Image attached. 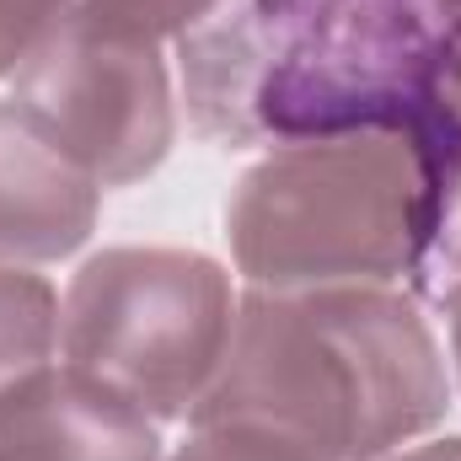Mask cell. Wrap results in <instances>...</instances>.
<instances>
[{
  "mask_svg": "<svg viewBox=\"0 0 461 461\" xmlns=\"http://www.w3.org/2000/svg\"><path fill=\"white\" fill-rule=\"evenodd\" d=\"M76 11L113 38L161 49V43L188 38L204 16H215L221 0H76Z\"/></svg>",
  "mask_w": 461,
  "mask_h": 461,
  "instance_id": "10",
  "label": "cell"
},
{
  "mask_svg": "<svg viewBox=\"0 0 461 461\" xmlns=\"http://www.w3.org/2000/svg\"><path fill=\"white\" fill-rule=\"evenodd\" d=\"M408 140L424 161L461 156V11H451L435 32L429 70H424V103H419Z\"/></svg>",
  "mask_w": 461,
  "mask_h": 461,
  "instance_id": "9",
  "label": "cell"
},
{
  "mask_svg": "<svg viewBox=\"0 0 461 461\" xmlns=\"http://www.w3.org/2000/svg\"><path fill=\"white\" fill-rule=\"evenodd\" d=\"M226 241L252 290L392 285L413 295L429 247L424 161L392 129L274 145L230 188Z\"/></svg>",
  "mask_w": 461,
  "mask_h": 461,
  "instance_id": "3",
  "label": "cell"
},
{
  "mask_svg": "<svg viewBox=\"0 0 461 461\" xmlns=\"http://www.w3.org/2000/svg\"><path fill=\"white\" fill-rule=\"evenodd\" d=\"M440 22V0H221L177 38L188 129L221 150L408 134Z\"/></svg>",
  "mask_w": 461,
  "mask_h": 461,
  "instance_id": "2",
  "label": "cell"
},
{
  "mask_svg": "<svg viewBox=\"0 0 461 461\" xmlns=\"http://www.w3.org/2000/svg\"><path fill=\"white\" fill-rule=\"evenodd\" d=\"M11 97L103 188L150 177L177 140V103L161 49L129 43L70 11L11 76Z\"/></svg>",
  "mask_w": 461,
  "mask_h": 461,
  "instance_id": "5",
  "label": "cell"
},
{
  "mask_svg": "<svg viewBox=\"0 0 461 461\" xmlns=\"http://www.w3.org/2000/svg\"><path fill=\"white\" fill-rule=\"evenodd\" d=\"M97 215L103 183L16 97H0V263H59L92 241Z\"/></svg>",
  "mask_w": 461,
  "mask_h": 461,
  "instance_id": "7",
  "label": "cell"
},
{
  "mask_svg": "<svg viewBox=\"0 0 461 461\" xmlns=\"http://www.w3.org/2000/svg\"><path fill=\"white\" fill-rule=\"evenodd\" d=\"M230 274L188 247H103L59 295V359L156 424L188 419L230 344Z\"/></svg>",
  "mask_w": 461,
  "mask_h": 461,
  "instance_id": "4",
  "label": "cell"
},
{
  "mask_svg": "<svg viewBox=\"0 0 461 461\" xmlns=\"http://www.w3.org/2000/svg\"><path fill=\"white\" fill-rule=\"evenodd\" d=\"M59 359V295L43 274L0 263V392Z\"/></svg>",
  "mask_w": 461,
  "mask_h": 461,
  "instance_id": "8",
  "label": "cell"
},
{
  "mask_svg": "<svg viewBox=\"0 0 461 461\" xmlns=\"http://www.w3.org/2000/svg\"><path fill=\"white\" fill-rule=\"evenodd\" d=\"M0 461H167V451L145 408L49 359L0 392Z\"/></svg>",
  "mask_w": 461,
  "mask_h": 461,
  "instance_id": "6",
  "label": "cell"
},
{
  "mask_svg": "<svg viewBox=\"0 0 461 461\" xmlns=\"http://www.w3.org/2000/svg\"><path fill=\"white\" fill-rule=\"evenodd\" d=\"M76 11V0H0V81L22 70V59Z\"/></svg>",
  "mask_w": 461,
  "mask_h": 461,
  "instance_id": "11",
  "label": "cell"
},
{
  "mask_svg": "<svg viewBox=\"0 0 461 461\" xmlns=\"http://www.w3.org/2000/svg\"><path fill=\"white\" fill-rule=\"evenodd\" d=\"M440 5H446V16H451V11H461V0H440Z\"/></svg>",
  "mask_w": 461,
  "mask_h": 461,
  "instance_id": "13",
  "label": "cell"
},
{
  "mask_svg": "<svg viewBox=\"0 0 461 461\" xmlns=\"http://www.w3.org/2000/svg\"><path fill=\"white\" fill-rule=\"evenodd\" d=\"M451 408V370L419 301L392 285L252 290L188 424L258 435L295 461H381Z\"/></svg>",
  "mask_w": 461,
  "mask_h": 461,
  "instance_id": "1",
  "label": "cell"
},
{
  "mask_svg": "<svg viewBox=\"0 0 461 461\" xmlns=\"http://www.w3.org/2000/svg\"><path fill=\"white\" fill-rule=\"evenodd\" d=\"M440 312H446V328H451V365H456V381H461V279L440 295Z\"/></svg>",
  "mask_w": 461,
  "mask_h": 461,
  "instance_id": "12",
  "label": "cell"
}]
</instances>
